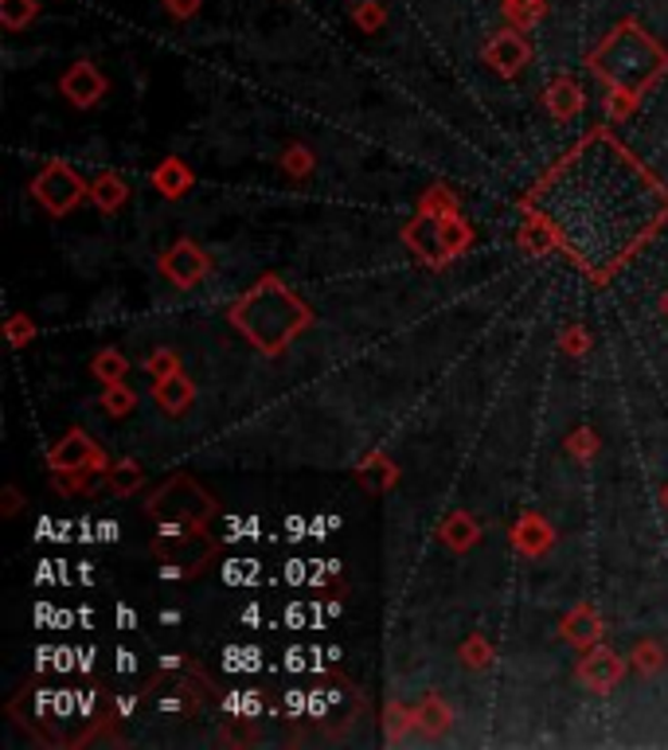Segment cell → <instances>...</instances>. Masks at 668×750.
<instances>
[{
    "label": "cell",
    "mask_w": 668,
    "mask_h": 750,
    "mask_svg": "<svg viewBox=\"0 0 668 750\" xmlns=\"http://www.w3.org/2000/svg\"><path fill=\"white\" fill-rule=\"evenodd\" d=\"M146 371H149V376H153V380H165V376H173V371H180V356H176L173 348H156V352H149Z\"/></svg>",
    "instance_id": "e575fe53"
},
{
    "label": "cell",
    "mask_w": 668,
    "mask_h": 750,
    "mask_svg": "<svg viewBox=\"0 0 668 750\" xmlns=\"http://www.w3.org/2000/svg\"><path fill=\"white\" fill-rule=\"evenodd\" d=\"M524 212L540 215L571 263L606 285L653 234L665 231L668 188L614 134L594 129L540 176Z\"/></svg>",
    "instance_id": "6da1fadb"
},
{
    "label": "cell",
    "mask_w": 668,
    "mask_h": 750,
    "mask_svg": "<svg viewBox=\"0 0 668 750\" xmlns=\"http://www.w3.org/2000/svg\"><path fill=\"white\" fill-rule=\"evenodd\" d=\"M559 348L567 352V356H582V352L591 348V332L582 329V325H567V329L559 332Z\"/></svg>",
    "instance_id": "8d00e7d4"
},
{
    "label": "cell",
    "mask_w": 668,
    "mask_h": 750,
    "mask_svg": "<svg viewBox=\"0 0 668 750\" xmlns=\"http://www.w3.org/2000/svg\"><path fill=\"white\" fill-rule=\"evenodd\" d=\"M301 567H305V563H290V571H286V579H290V583H301V579H305V571H301Z\"/></svg>",
    "instance_id": "b9f144b4"
},
{
    "label": "cell",
    "mask_w": 668,
    "mask_h": 750,
    "mask_svg": "<svg viewBox=\"0 0 668 750\" xmlns=\"http://www.w3.org/2000/svg\"><path fill=\"white\" fill-rule=\"evenodd\" d=\"M117 625H122V630H134L137 625V614L129 610V606H117Z\"/></svg>",
    "instance_id": "ab89813d"
},
{
    "label": "cell",
    "mask_w": 668,
    "mask_h": 750,
    "mask_svg": "<svg viewBox=\"0 0 668 750\" xmlns=\"http://www.w3.org/2000/svg\"><path fill=\"white\" fill-rule=\"evenodd\" d=\"M504 16L513 20V28H535L547 16V0H501Z\"/></svg>",
    "instance_id": "cb8c5ba5"
},
{
    "label": "cell",
    "mask_w": 668,
    "mask_h": 750,
    "mask_svg": "<svg viewBox=\"0 0 668 750\" xmlns=\"http://www.w3.org/2000/svg\"><path fill=\"white\" fill-rule=\"evenodd\" d=\"M352 20H356L360 31H368V36H376L383 24H388V9L379 4V0H356V9H352Z\"/></svg>",
    "instance_id": "4dcf8cb0"
},
{
    "label": "cell",
    "mask_w": 668,
    "mask_h": 750,
    "mask_svg": "<svg viewBox=\"0 0 668 750\" xmlns=\"http://www.w3.org/2000/svg\"><path fill=\"white\" fill-rule=\"evenodd\" d=\"M418 207H427V212H438V215H450V212H457V200H454L450 188H430Z\"/></svg>",
    "instance_id": "74e56055"
},
{
    "label": "cell",
    "mask_w": 668,
    "mask_h": 750,
    "mask_svg": "<svg viewBox=\"0 0 668 750\" xmlns=\"http://www.w3.org/2000/svg\"><path fill=\"white\" fill-rule=\"evenodd\" d=\"M207 270H212V258H207L204 246L192 243V239H180V243H173L161 254V274H165L173 285H180V290L200 285L207 278Z\"/></svg>",
    "instance_id": "9c48e42d"
},
{
    "label": "cell",
    "mask_w": 668,
    "mask_h": 750,
    "mask_svg": "<svg viewBox=\"0 0 668 750\" xmlns=\"http://www.w3.org/2000/svg\"><path fill=\"white\" fill-rule=\"evenodd\" d=\"M48 469L51 473H78V469H94V473H106V454L90 438L87 430H67L59 442H51L48 449Z\"/></svg>",
    "instance_id": "52a82bcc"
},
{
    "label": "cell",
    "mask_w": 668,
    "mask_h": 750,
    "mask_svg": "<svg viewBox=\"0 0 668 750\" xmlns=\"http://www.w3.org/2000/svg\"><path fill=\"white\" fill-rule=\"evenodd\" d=\"M543 102H547V110H552L555 122H571V117H579L582 106H587L582 87L575 82V78H555L552 87L543 90Z\"/></svg>",
    "instance_id": "e0dca14e"
},
{
    "label": "cell",
    "mask_w": 668,
    "mask_h": 750,
    "mask_svg": "<svg viewBox=\"0 0 668 750\" xmlns=\"http://www.w3.org/2000/svg\"><path fill=\"white\" fill-rule=\"evenodd\" d=\"M59 90H63V98H67L71 106L90 110V106H98V102L106 98L110 82H106V75L94 67V63L78 59V63H71V67L63 71V78H59Z\"/></svg>",
    "instance_id": "8fae6325"
},
{
    "label": "cell",
    "mask_w": 668,
    "mask_h": 750,
    "mask_svg": "<svg viewBox=\"0 0 668 750\" xmlns=\"http://www.w3.org/2000/svg\"><path fill=\"white\" fill-rule=\"evenodd\" d=\"M281 173H290L293 180H305L313 173V153L305 145H290L281 153Z\"/></svg>",
    "instance_id": "1f68e13d"
},
{
    "label": "cell",
    "mask_w": 668,
    "mask_h": 750,
    "mask_svg": "<svg viewBox=\"0 0 668 750\" xmlns=\"http://www.w3.org/2000/svg\"><path fill=\"white\" fill-rule=\"evenodd\" d=\"M567 454H575V458H594L598 454V434H594L591 427H579L571 430V438H567Z\"/></svg>",
    "instance_id": "d590c367"
},
{
    "label": "cell",
    "mask_w": 668,
    "mask_h": 750,
    "mask_svg": "<svg viewBox=\"0 0 668 750\" xmlns=\"http://www.w3.org/2000/svg\"><path fill=\"white\" fill-rule=\"evenodd\" d=\"M450 723H454V712H450V703H445L442 696H427V700L415 708V727L423 735H430V739L450 732Z\"/></svg>",
    "instance_id": "ffe728a7"
},
{
    "label": "cell",
    "mask_w": 668,
    "mask_h": 750,
    "mask_svg": "<svg viewBox=\"0 0 668 750\" xmlns=\"http://www.w3.org/2000/svg\"><path fill=\"white\" fill-rule=\"evenodd\" d=\"M16 508H20V493H16V488H4V512L12 517Z\"/></svg>",
    "instance_id": "60d3db41"
},
{
    "label": "cell",
    "mask_w": 668,
    "mask_h": 750,
    "mask_svg": "<svg viewBox=\"0 0 668 750\" xmlns=\"http://www.w3.org/2000/svg\"><path fill=\"white\" fill-rule=\"evenodd\" d=\"M153 403L165 415H185V410H192L196 403V383L188 380L185 371H173V376H165V380H153Z\"/></svg>",
    "instance_id": "9a60e30c"
},
{
    "label": "cell",
    "mask_w": 668,
    "mask_h": 750,
    "mask_svg": "<svg viewBox=\"0 0 668 750\" xmlns=\"http://www.w3.org/2000/svg\"><path fill=\"white\" fill-rule=\"evenodd\" d=\"M575 676H579V684L582 688H591V692H610L614 684L626 676V661H621L614 649H606V645H594V649H587V657L579 661Z\"/></svg>",
    "instance_id": "7c38bea8"
},
{
    "label": "cell",
    "mask_w": 668,
    "mask_h": 750,
    "mask_svg": "<svg viewBox=\"0 0 668 750\" xmlns=\"http://www.w3.org/2000/svg\"><path fill=\"white\" fill-rule=\"evenodd\" d=\"M90 376H94L98 383H106V387H110V383H126L129 360L117 348H102L94 360H90Z\"/></svg>",
    "instance_id": "7402d4cb"
},
{
    "label": "cell",
    "mask_w": 668,
    "mask_h": 750,
    "mask_svg": "<svg viewBox=\"0 0 668 750\" xmlns=\"http://www.w3.org/2000/svg\"><path fill=\"white\" fill-rule=\"evenodd\" d=\"M146 512H149V520H156V524L204 527L207 520L215 517V497L196 478L180 473V478L165 481V485L156 488L153 497H149Z\"/></svg>",
    "instance_id": "277c9868"
},
{
    "label": "cell",
    "mask_w": 668,
    "mask_h": 750,
    "mask_svg": "<svg viewBox=\"0 0 668 750\" xmlns=\"http://www.w3.org/2000/svg\"><path fill=\"white\" fill-rule=\"evenodd\" d=\"M360 481H364V488H371V493H383V488H391L399 481V469L395 461L388 458V454H368V458L360 461Z\"/></svg>",
    "instance_id": "44dd1931"
},
{
    "label": "cell",
    "mask_w": 668,
    "mask_h": 750,
    "mask_svg": "<svg viewBox=\"0 0 668 750\" xmlns=\"http://www.w3.org/2000/svg\"><path fill=\"white\" fill-rule=\"evenodd\" d=\"M31 336H36V325H31V317H24V313H12L9 321H4V341H9V348H24V344H31Z\"/></svg>",
    "instance_id": "d6a6232c"
},
{
    "label": "cell",
    "mask_w": 668,
    "mask_h": 750,
    "mask_svg": "<svg viewBox=\"0 0 668 750\" xmlns=\"http://www.w3.org/2000/svg\"><path fill=\"white\" fill-rule=\"evenodd\" d=\"M39 16V4L36 0H0V24L9 31L28 28L31 20Z\"/></svg>",
    "instance_id": "484cf974"
},
{
    "label": "cell",
    "mask_w": 668,
    "mask_h": 750,
    "mask_svg": "<svg viewBox=\"0 0 668 750\" xmlns=\"http://www.w3.org/2000/svg\"><path fill=\"white\" fill-rule=\"evenodd\" d=\"M630 661L638 664L641 673H657V669H665V649H660L657 641H638L633 645Z\"/></svg>",
    "instance_id": "836d02e7"
},
{
    "label": "cell",
    "mask_w": 668,
    "mask_h": 750,
    "mask_svg": "<svg viewBox=\"0 0 668 750\" xmlns=\"http://www.w3.org/2000/svg\"><path fill=\"white\" fill-rule=\"evenodd\" d=\"M102 410H106L110 419H126L129 410H137V395L129 383H110L106 391H102Z\"/></svg>",
    "instance_id": "4316f807"
},
{
    "label": "cell",
    "mask_w": 668,
    "mask_h": 750,
    "mask_svg": "<svg viewBox=\"0 0 668 750\" xmlns=\"http://www.w3.org/2000/svg\"><path fill=\"white\" fill-rule=\"evenodd\" d=\"M469 243H474V227L465 224L462 212H450L445 215V246H450V258L469 251Z\"/></svg>",
    "instance_id": "83f0119b"
},
{
    "label": "cell",
    "mask_w": 668,
    "mask_h": 750,
    "mask_svg": "<svg viewBox=\"0 0 668 750\" xmlns=\"http://www.w3.org/2000/svg\"><path fill=\"white\" fill-rule=\"evenodd\" d=\"M559 634H563V641H571L575 649H594V645L602 641V618H598V610H594L591 602H579L571 614L563 618Z\"/></svg>",
    "instance_id": "5bb4252c"
},
{
    "label": "cell",
    "mask_w": 668,
    "mask_h": 750,
    "mask_svg": "<svg viewBox=\"0 0 668 750\" xmlns=\"http://www.w3.org/2000/svg\"><path fill=\"white\" fill-rule=\"evenodd\" d=\"M31 195L43 204V212L67 215V212H75L83 200H90V188L83 185V176H78L71 165L51 161V165L31 180Z\"/></svg>",
    "instance_id": "8992f818"
},
{
    "label": "cell",
    "mask_w": 668,
    "mask_h": 750,
    "mask_svg": "<svg viewBox=\"0 0 668 750\" xmlns=\"http://www.w3.org/2000/svg\"><path fill=\"white\" fill-rule=\"evenodd\" d=\"M587 67L610 87V117L626 122L641 98L668 71V48L641 28L638 20H621L610 36L587 55Z\"/></svg>",
    "instance_id": "7a4b0ae2"
},
{
    "label": "cell",
    "mask_w": 668,
    "mask_h": 750,
    "mask_svg": "<svg viewBox=\"0 0 668 750\" xmlns=\"http://www.w3.org/2000/svg\"><path fill=\"white\" fill-rule=\"evenodd\" d=\"M403 243H407L427 266L454 263V258H450V246H445V215L427 212V207H418L415 219L403 227Z\"/></svg>",
    "instance_id": "ba28073f"
},
{
    "label": "cell",
    "mask_w": 668,
    "mask_h": 750,
    "mask_svg": "<svg viewBox=\"0 0 668 750\" xmlns=\"http://www.w3.org/2000/svg\"><path fill=\"white\" fill-rule=\"evenodd\" d=\"M513 547L528 559L547 556V551L555 547V527L547 524L540 512H524V517L516 520V527H513Z\"/></svg>",
    "instance_id": "4fadbf2b"
},
{
    "label": "cell",
    "mask_w": 668,
    "mask_h": 750,
    "mask_svg": "<svg viewBox=\"0 0 668 750\" xmlns=\"http://www.w3.org/2000/svg\"><path fill=\"white\" fill-rule=\"evenodd\" d=\"M520 246L532 254H547L559 246V239H555V231L547 224H543L540 215H528V224L520 227Z\"/></svg>",
    "instance_id": "603a6c76"
},
{
    "label": "cell",
    "mask_w": 668,
    "mask_h": 750,
    "mask_svg": "<svg viewBox=\"0 0 668 750\" xmlns=\"http://www.w3.org/2000/svg\"><path fill=\"white\" fill-rule=\"evenodd\" d=\"M219 544L207 536L204 527L192 524H165V532L153 539V556L161 559V575L180 579V575H200L207 563L215 559Z\"/></svg>",
    "instance_id": "5b68a950"
},
{
    "label": "cell",
    "mask_w": 668,
    "mask_h": 750,
    "mask_svg": "<svg viewBox=\"0 0 668 750\" xmlns=\"http://www.w3.org/2000/svg\"><path fill=\"white\" fill-rule=\"evenodd\" d=\"M165 9L173 12L176 20H188V16L200 12V0H165Z\"/></svg>",
    "instance_id": "f35d334b"
},
{
    "label": "cell",
    "mask_w": 668,
    "mask_h": 750,
    "mask_svg": "<svg viewBox=\"0 0 668 750\" xmlns=\"http://www.w3.org/2000/svg\"><path fill=\"white\" fill-rule=\"evenodd\" d=\"M231 325L239 329V336L254 344L262 356H278L286 352L301 332L313 325V309L301 302L298 293L281 278H262L251 290L242 293L239 302L227 309Z\"/></svg>",
    "instance_id": "3957f363"
},
{
    "label": "cell",
    "mask_w": 668,
    "mask_h": 750,
    "mask_svg": "<svg viewBox=\"0 0 668 750\" xmlns=\"http://www.w3.org/2000/svg\"><path fill=\"white\" fill-rule=\"evenodd\" d=\"M660 500H665V508H668V485H665V493H660Z\"/></svg>",
    "instance_id": "ee69618b"
},
{
    "label": "cell",
    "mask_w": 668,
    "mask_h": 750,
    "mask_svg": "<svg viewBox=\"0 0 668 750\" xmlns=\"http://www.w3.org/2000/svg\"><path fill=\"white\" fill-rule=\"evenodd\" d=\"M192 185H196V176L180 156H165V161L153 168V188L165 195V200H180V195L192 192Z\"/></svg>",
    "instance_id": "ac0fdd59"
},
{
    "label": "cell",
    "mask_w": 668,
    "mask_h": 750,
    "mask_svg": "<svg viewBox=\"0 0 668 750\" xmlns=\"http://www.w3.org/2000/svg\"><path fill=\"white\" fill-rule=\"evenodd\" d=\"M126 200H129V185H126V176H117V173H102L90 185V204L98 207V212H106V215H114V212H122L126 207Z\"/></svg>",
    "instance_id": "d6986e66"
},
{
    "label": "cell",
    "mask_w": 668,
    "mask_h": 750,
    "mask_svg": "<svg viewBox=\"0 0 668 750\" xmlns=\"http://www.w3.org/2000/svg\"><path fill=\"white\" fill-rule=\"evenodd\" d=\"M493 645H489V637L484 634H469V641L462 645V664L465 669H474V673H481V669H489L493 664Z\"/></svg>",
    "instance_id": "f1b7e54d"
},
{
    "label": "cell",
    "mask_w": 668,
    "mask_h": 750,
    "mask_svg": "<svg viewBox=\"0 0 668 750\" xmlns=\"http://www.w3.org/2000/svg\"><path fill=\"white\" fill-rule=\"evenodd\" d=\"M660 313L668 317V290H665V297H660Z\"/></svg>",
    "instance_id": "7bdbcfd3"
},
{
    "label": "cell",
    "mask_w": 668,
    "mask_h": 750,
    "mask_svg": "<svg viewBox=\"0 0 668 750\" xmlns=\"http://www.w3.org/2000/svg\"><path fill=\"white\" fill-rule=\"evenodd\" d=\"M411 727H415V708H403V703L391 700L388 712H383V732H388V742H399Z\"/></svg>",
    "instance_id": "f546056e"
},
{
    "label": "cell",
    "mask_w": 668,
    "mask_h": 750,
    "mask_svg": "<svg viewBox=\"0 0 668 750\" xmlns=\"http://www.w3.org/2000/svg\"><path fill=\"white\" fill-rule=\"evenodd\" d=\"M106 481H110V488H114L117 497H129V493H137V488L146 485V473H141V466H137V461H122V466L106 469Z\"/></svg>",
    "instance_id": "d4e9b609"
},
{
    "label": "cell",
    "mask_w": 668,
    "mask_h": 750,
    "mask_svg": "<svg viewBox=\"0 0 668 750\" xmlns=\"http://www.w3.org/2000/svg\"><path fill=\"white\" fill-rule=\"evenodd\" d=\"M438 539H442L450 551H457V556H465V551H474L477 544H481V524H477L469 512H450V517L442 520V527H438Z\"/></svg>",
    "instance_id": "2e32d148"
},
{
    "label": "cell",
    "mask_w": 668,
    "mask_h": 750,
    "mask_svg": "<svg viewBox=\"0 0 668 750\" xmlns=\"http://www.w3.org/2000/svg\"><path fill=\"white\" fill-rule=\"evenodd\" d=\"M481 55L501 78H516L528 63H532V43L520 36V28H501L489 36Z\"/></svg>",
    "instance_id": "30bf717a"
}]
</instances>
